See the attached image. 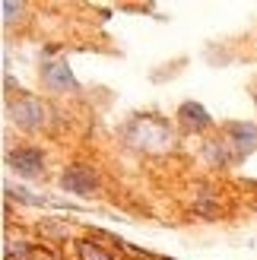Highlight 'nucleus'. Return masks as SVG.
Instances as JSON below:
<instances>
[{
    "instance_id": "obj_1",
    "label": "nucleus",
    "mask_w": 257,
    "mask_h": 260,
    "mask_svg": "<svg viewBox=\"0 0 257 260\" xmlns=\"http://www.w3.org/2000/svg\"><path fill=\"white\" fill-rule=\"evenodd\" d=\"M7 114H10V121L22 127V130H42L48 124V108H45V102L38 99V95H29V92H22L16 102L7 99Z\"/></svg>"
},
{
    "instance_id": "obj_2",
    "label": "nucleus",
    "mask_w": 257,
    "mask_h": 260,
    "mask_svg": "<svg viewBox=\"0 0 257 260\" xmlns=\"http://www.w3.org/2000/svg\"><path fill=\"white\" fill-rule=\"evenodd\" d=\"M7 165L25 181H35L45 175V152L38 146H19V149H10L7 152Z\"/></svg>"
},
{
    "instance_id": "obj_3",
    "label": "nucleus",
    "mask_w": 257,
    "mask_h": 260,
    "mask_svg": "<svg viewBox=\"0 0 257 260\" xmlns=\"http://www.w3.org/2000/svg\"><path fill=\"white\" fill-rule=\"evenodd\" d=\"M60 187L76 197H92L99 190V175L92 165H67L60 172Z\"/></svg>"
},
{
    "instance_id": "obj_4",
    "label": "nucleus",
    "mask_w": 257,
    "mask_h": 260,
    "mask_svg": "<svg viewBox=\"0 0 257 260\" xmlns=\"http://www.w3.org/2000/svg\"><path fill=\"white\" fill-rule=\"evenodd\" d=\"M38 80H42V86L48 92H57V95L80 89V83L73 80V70L67 67V60H45L42 70H38Z\"/></svg>"
},
{
    "instance_id": "obj_5",
    "label": "nucleus",
    "mask_w": 257,
    "mask_h": 260,
    "mask_svg": "<svg viewBox=\"0 0 257 260\" xmlns=\"http://www.w3.org/2000/svg\"><path fill=\"white\" fill-rule=\"evenodd\" d=\"M226 143L235 149V155H251L257 149V124L251 121H232L226 124Z\"/></svg>"
},
{
    "instance_id": "obj_6",
    "label": "nucleus",
    "mask_w": 257,
    "mask_h": 260,
    "mask_svg": "<svg viewBox=\"0 0 257 260\" xmlns=\"http://www.w3.org/2000/svg\"><path fill=\"white\" fill-rule=\"evenodd\" d=\"M175 118H178V127L187 130V134H203V130L213 127V118L207 114V108H203L200 102H184Z\"/></svg>"
},
{
    "instance_id": "obj_7",
    "label": "nucleus",
    "mask_w": 257,
    "mask_h": 260,
    "mask_svg": "<svg viewBox=\"0 0 257 260\" xmlns=\"http://www.w3.org/2000/svg\"><path fill=\"white\" fill-rule=\"evenodd\" d=\"M76 254H80V260H114L108 251H102V244H95V241H80L76 244Z\"/></svg>"
},
{
    "instance_id": "obj_8",
    "label": "nucleus",
    "mask_w": 257,
    "mask_h": 260,
    "mask_svg": "<svg viewBox=\"0 0 257 260\" xmlns=\"http://www.w3.org/2000/svg\"><path fill=\"white\" fill-rule=\"evenodd\" d=\"M29 257V248H25V241H16V248L7 244V260H25Z\"/></svg>"
},
{
    "instance_id": "obj_9",
    "label": "nucleus",
    "mask_w": 257,
    "mask_h": 260,
    "mask_svg": "<svg viewBox=\"0 0 257 260\" xmlns=\"http://www.w3.org/2000/svg\"><path fill=\"white\" fill-rule=\"evenodd\" d=\"M254 102H257V89H254Z\"/></svg>"
}]
</instances>
